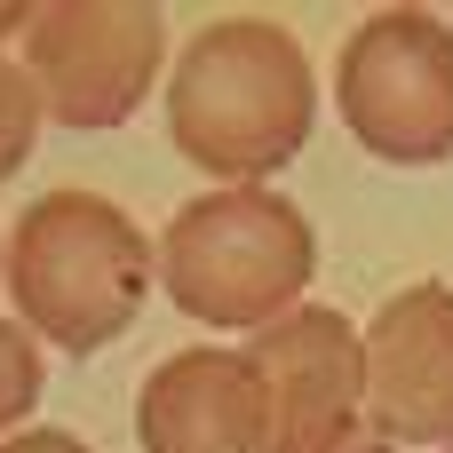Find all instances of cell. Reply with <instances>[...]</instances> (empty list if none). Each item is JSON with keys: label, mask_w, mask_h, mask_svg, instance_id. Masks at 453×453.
Listing matches in <instances>:
<instances>
[{"label": "cell", "mask_w": 453, "mask_h": 453, "mask_svg": "<svg viewBox=\"0 0 453 453\" xmlns=\"http://www.w3.org/2000/svg\"><path fill=\"white\" fill-rule=\"evenodd\" d=\"M334 453H390V438H382V430H358L350 446H334Z\"/></svg>", "instance_id": "obj_12"}, {"label": "cell", "mask_w": 453, "mask_h": 453, "mask_svg": "<svg viewBox=\"0 0 453 453\" xmlns=\"http://www.w3.org/2000/svg\"><path fill=\"white\" fill-rule=\"evenodd\" d=\"M143 453H255L263 446V382L247 350H175L135 390Z\"/></svg>", "instance_id": "obj_8"}, {"label": "cell", "mask_w": 453, "mask_h": 453, "mask_svg": "<svg viewBox=\"0 0 453 453\" xmlns=\"http://www.w3.org/2000/svg\"><path fill=\"white\" fill-rule=\"evenodd\" d=\"M311 271H319V239L303 207L279 199L271 183L207 191L175 207V223L159 231V287L183 319H207V326L263 334L271 319L303 311Z\"/></svg>", "instance_id": "obj_3"}, {"label": "cell", "mask_w": 453, "mask_h": 453, "mask_svg": "<svg viewBox=\"0 0 453 453\" xmlns=\"http://www.w3.org/2000/svg\"><path fill=\"white\" fill-rule=\"evenodd\" d=\"M255 382H263V446L255 453H334L358 438L366 414V342L342 311L303 303L255 334Z\"/></svg>", "instance_id": "obj_6"}, {"label": "cell", "mask_w": 453, "mask_h": 453, "mask_svg": "<svg viewBox=\"0 0 453 453\" xmlns=\"http://www.w3.org/2000/svg\"><path fill=\"white\" fill-rule=\"evenodd\" d=\"M0 453H88V446H80L72 430H16Z\"/></svg>", "instance_id": "obj_11"}, {"label": "cell", "mask_w": 453, "mask_h": 453, "mask_svg": "<svg viewBox=\"0 0 453 453\" xmlns=\"http://www.w3.org/2000/svg\"><path fill=\"white\" fill-rule=\"evenodd\" d=\"M151 295V239L104 191H48L8 231V303L32 334L88 358L135 326Z\"/></svg>", "instance_id": "obj_2"}, {"label": "cell", "mask_w": 453, "mask_h": 453, "mask_svg": "<svg viewBox=\"0 0 453 453\" xmlns=\"http://www.w3.org/2000/svg\"><path fill=\"white\" fill-rule=\"evenodd\" d=\"M446 453H453V446H446Z\"/></svg>", "instance_id": "obj_14"}, {"label": "cell", "mask_w": 453, "mask_h": 453, "mask_svg": "<svg viewBox=\"0 0 453 453\" xmlns=\"http://www.w3.org/2000/svg\"><path fill=\"white\" fill-rule=\"evenodd\" d=\"M40 111H48V104H40L32 72L0 56V183H8V175H16V167L32 159V135H40Z\"/></svg>", "instance_id": "obj_9"}, {"label": "cell", "mask_w": 453, "mask_h": 453, "mask_svg": "<svg viewBox=\"0 0 453 453\" xmlns=\"http://www.w3.org/2000/svg\"><path fill=\"white\" fill-rule=\"evenodd\" d=\"M334 111L390 167L453 159V32L430 8H374L334 56Z\"/></svg>", "instance_id": "obj_4"}, {"label": "cell", "mask_w": 453, "mask_h": 453, "mask_svg": "<svg viewBox=\"0 0 453 453\" xmlns=\"http://www.w3.org/2000/svg\"><path fill=\"white\" fill-rule=\"evenodd\" d=\"M24 24H32V8H16V0H0V40H8V32H24Z\"/></svg>", "instance_id": "obj_13"}, {"label": "cell", "mask_w": 453, "mask_h": 453, "mask_svg": "<svg viewBox=\"0 0 453 453\" xmlns=\"http://www.w3.org/2000/svg\"><path fill=\"white\" fill-rule=\"evenodd\" d=\"M167 56V24L143 0H48L24 24V72L64 127H119Z\"/></svg>", "instance_id": "obj_5"}, {"label": "cell", "mask_w": 453, "mask_h": 453, "mask_svg": "<svg viewBox=\"0 0 453 453\" xmlns=\"http://www.w3.org/2000/svg\"><path fill=\"white\" fill-rule=\"evenodd\" d=\"M40 382H48V366L32 350V326H8L0 319V430H16L40 406Z\"/></svg>", "instance_id": "obj_10"}, {"label": "cell", "mask_w": 453, "mask_h": 453, "mask_svg": "<svg viewBox=\"0 0 453 453\" xmlns=\"http://www.w3.org/2000/svg\"><path fill=\"white\" fill-rule=\"evenodd\" d=\"M366 342V430L390 446H453V287L414 279L374 311Z\"/></svg>", "instance_id": "obj_7"}, {"label": "cell", "mask_w": 453, "mask_h": 453, "mask_svg": "<svg viewBox=\"0 0 453 453\" xmlns=\"http://www.w3.org/2000/svg\"><path fill=\"white\" fill-rule=\"evenodd\" d=\"M319 119V72L303 40L271 16H215L167 80V135L199 175L263 183L279 175Z\"/></svg>", "instance_id": "obj_1"}]
</instances>
